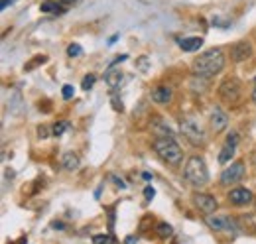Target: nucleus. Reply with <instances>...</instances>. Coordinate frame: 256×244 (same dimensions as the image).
Returning a JSON list of instances; mask_svg holds the SVG:
<instances>
[{
    "mask_svg": "<svg viewBox=\"0 0 256 244\" xmlns=\"http://www.w3.org/2000/svg\"><path fill=\"white\" fill-rule=\"evenodd\" d=\"M224 67V54L221 50H207L193 61V73L199 79H211Z\"/></svg>",
    "mask_w": 256,
    "mask_h": 244,
    "instance_id": "f257e3e1",
    "label": "nucleus"
},
{
    "mask_svg": "<svg viewBox=\"0 0 256 244\" xmlns=\"http://www.w3.org/2000/svg\"><path fill=\"white\" fill-rule=\"evenodd\" d=\"M154 150H156V154L160 156L166 164H170V166H174V168H178V166L184 162V152H182L180 144H178L170 134L164 136V138H156Z\"/></svg>",
    "mask_w": 256,
    "mask_h": 244,
    "instance_id": "f03ea898",
    "label": "nucleus"
},
{
    "mask_svg": "<svg viewBox=\"0 0 256 244\" xmlns=\"http://www.w3.org/2000/svg\"><path fill=\"white\" fill-rule=\"evenodd\" d=\"M184 174H186V180L192 183L193 187H205L209 183V170H207V164L203 158L199 156H193L188 160L186 168H184Z\"/></svg>",
    "mask_w": 256,
    "mask_h": 244,
    "instance_id": "7ed1b4c3",
    "label": "nucleus"
},
{
    "mask_svg": "<svg viewBox=\"0 0 256 244\" xmlns=\"http://www.w3.org/2000/svg\"><path fill=\"white\" fill-rule=\"evenodd\" d=\"M205 224L215 232H232V234H236L240 230L238 222L234 218H230L228 214H205Z\"/></svg>",
    "mask_w": 256,
    "mask_h": 244,
    "instance_id": "20e7f679",
    "label": "nucleus"
},
{
    "mask_svg": "<svg viewBox=\"0 0 256 244\" xmlns=\"http://www.w3.org/2000/svg\"><path fill=\"white\" fill-rule=\"evenodd\" d=\"M182 132H184V136L188 138V142L192 146H203L205 140H207L203 126L195 120V118H184L182 120Z\"/></svg>",
    "mask_w": 256,
    "mask_h": 244,
    "instance_id": "39448f33",
    "label": "nucleus"
},
{
    "mask_svg": "<svg viewBox=\"0 0 256 244\" xmlns=\"http://www.w3.org/2000/svg\"><path fill=\"white\" fill-rule=\"evenodd\" d=\"M219 96L223 98L224 102L228 104H236L242 96V85L238 79L230 77V79H224L223 83L219 85Z\"/></svg>",
    "mask_w": 256,
    "mask_h": 244,
    "instance_id": "423d86ee",
    "label": "nucleus"
},
{
    "mask_svg": "<svg viewBox=\"0 0 256 244\" xmlns=\"http://www.w3.org/2000/svg\"><path fill=\"white\" fill-rule=\"evenodd\" d=\"M244 178V164L242 162H234V164H228V168H224V172L221 174V185H232V183H238Z\"/></svg>",
    "mask_w": 256,
    "mask_h": 244,
    "instance_id": "0eeeda50",
    "label": "nucleus"
},
{
    "mask_svg": "<svg viewBox=\"0 0 256 244\" xmlns=\"http://www.w3.org/2000/svg\"><path fill=\"white\" fill-rule=\"evenodd\" d=\"M252 201H254V195L250 189L236 187V189H230V193H228V203H232L234 207H246Z\"/></svg>",
    "mask_w": 256,
    "mask_h": 244,
    "instance_id": "6e6552de",
    "label": "nucleus"
},
{
    "mask_svg": "<svg viewBox=\"0 0 256 244\" xmlns=\"http://www.w3.org/2000/svg\"><path fill=\"white\" fill-rule=\"evenodd\" d=\"M193 203L199 207V211H203L205 214L215 213L217 207H219L217 199H215L213 195H209V193H195V195H193Z\"/></svg>",
    "mask_w": 256,
    "mask_h": 244,
    "instance_id": "1a4fd4ad",
    "label": "nucleus"
},
{
    "mask_svg": "<svg viewBox=\"0 0 256 244\" xmlns=\"http://www.w3.org/2000/svg\"><path fill=\"white\" fill-rule=\"evenodd\" d=\"M250 56H252V46H250V42L240 40V42L232 44V48H230V60L234 61V63L246 61Z\"/></svg>",
    "mask_w": 256,
    "mask_h": 244,
    "instance_id": "9d476101",
    "label": "nucleus"
},
{
    "mask_svg": "<svg viewBox=\"0 0 256 244\" xmlns=\"http://www.w3.org/2000/svg\"><path fill=\"white\" fill-rule=\"evenodd\" d=\"M236 146H238V134H236V132H230L228 138L224 140V146L221 148L219 162H221V164H228V162L232 160L234 152H236Z\"/></svg>",
    "mask_w": 256,
    "mask_h": 244,
    "instance_id": "9b49d317",
    "label": "nucleus"
},
{
    "mask_svg": "<svg viewBox=\"0 0 256 244\" xmlns=\"http://www.w3.org/2000/svg\"><path fill=\"white\" fill-rule=\"evenodd\" d=\"M209 126H211V130H213L215 134H221L224 128L228 126V116L224 114L221 108H215V110L211 112V118H209Z\"/></svg>",
    "mask_w": 256,
    "mask_h": 244,
    "instance_id": "f8f14e48",
    "label": "nucleus"
},
{
    "mask_svg": "<svg viewBox=\"0 0 256 244\" xmlns=\"http://www.w3.org/2000/svg\"><path fill=\"white\" fill-rule=\"evenodd\" d=\"M104 81H106V85L114 91V89H118L120 85H122V81H124V73L120 71V69H108V73H106V77H104Z\"/></svg>",
    "mask_w": 256,
    "mask_h": 244,
    "instance_id": "ddd939ff",
    "label": "nucleus"
},
{
    "mask_svg": "<svg viewBox=\"0 0 256 244\" xmlns=\"http://www.w3.org/2000/svg\"><path fill=\"white\" fill-rule=\"evenodd\" d=\"M62 166H64L67 172H75L79 166H81V160L75 152H64L62 156Z\"/></svg>",
    "mask_w": 256,
    "mask_h": 244,
    "instance_id": "4468645a",
    "label": "nucleus"
},
{
    "mask_svg": "<svg viewBox=\"0 0 256 244\" xmlns=\"http://www.w3.org/2000/svg\"><path fill=\"white\" fill-rule=\"evenodd\" d=\"M172 96H174V92L170 87H158L152 92V100H156L158 104H168L172 100Z\"/></svg>",
    "mask_w": 256,
    "mask_h": 244,
    "instance_id": "2eb2a0df",
    "label": "nucleus"
},
{
    "mask_svg": "<svg viewBox=\"0 0 256 244\" xmlns=\"http://www.w3.org/2000/svg\"><path fill=\"white\" fill-rule=\"evenodd\" d=\"M203 46V38H184V40H180V48L184 50V52H197L199 48Z\"/></svg>",
    "mask_w": 256,
    "mask_h": 244,
    "instance_id": "dca6fc26",
    "label": "nucleus"
},
{
    "mask_svg": "<svg viewBox=\"0 0 256 244\" xmlns=\"http://www.w3.org/2000/svg\"><path fill=\"white\" fill-rule=\"evenodd\" d=\"M42 12H64V8L58 4V2H54V0H46V2H42Z\"/></svg>",
    "mask_w": 256,
    "mask_h": 244,
    "instance_id": "f3484780",
    "label": "nucleus"
},
{
    "mask_svg": "<svg viewBox=\"0 0 256 244\" xmlns=\"http://www.w3.org/2000/svg\"><path fill=\"white\" fill-rule=\"evenodd\" d=\"M172 232H174V230H172V226H170L168 222H160V224H158V234H160L162 238H170Z\"/></svg>",
    "mask_w": 256,
    "mask_h": 244,
    "instance_id": "a211bd4d",
    "label": "nucleus"
},
{
    "mask_svg": "<svg viewBox=\"0 0 256 244\" xmlns=\"http://www.w3.org/2000/svg\"><path fill=\"white\" fill-rule=\"evenodd\" d=\"M67 54H69V58H77V56H81V54H83V50H81V46L71 44V46L67 48Z\"/></svg>",
    "mask_w": 256,
    "mask_h": 244,
    "instance_id": "6ab92c4d",
    "label": "nucleus"
},
{
    "mask_svg": "<svg viewBox=\"0 0 256 244\" xmlns=\"http://www.w3.org/2000/svg\"><path fill=\"white\" fill-rule=\"evenodd\" d=\"M95 81H96V77H95V75H87V77L83 79V89H85V91H89V89H93V85H95Z\"/></svg>",
    "mask_w": 256,
    "mask_h": 244,
    "instance_id": "aec40b11",
    "label": "nucleus"
},
{
    "mask_svg": "<svg viewBox=\"0 0 256 244\" xmlns=\"http://www.w3.org/2000/svg\"><path fill=\"white\" fill-rule=\"evenodd\" d=\"M65 130H67V122H60L54 126V136H62Z\"/></svg>",
    "mask_w": 256,
    "mask_h": 244,
    "instance_id": "412c9836",
    "label": "nucleus"
},
{
    "mask_svg": "<svg viewBox=\"0 0 256 244\" xmlns=\"http://www.w3.org/2000/svg\"><path fill=\"white\" fill-rule=\"evenodd\" d=\"M93 242H114V238L106 236V234H96V236H93Z\"/></svg>",
    "mask_w": 256,
    "mask_h": 244,
    "instance_id": "4be33fe9",
    "label": "nucleus"
},
{
    "mask_svg": "<svg viewBox=\"0 0 256 244\" xmlns=\"http://www.w3.org/2000/svg\"><path fill=\"white\" fill-rule=\"evenodd\" d=\"M73 87L71 85H64V98H71L73 96Z\"/></svg>",
    "mask_w": 256,
    "mask_h": 244,
    "instance_id": "5701e85b",
    "label": "nucleus"
},
{
    "mask_svg": "<svg viewBox=\"0 0 256 244\" xmlns=\"http://www.w3.org/2000/svg\"><path fill=\"white\" fill-rule=\"evenodd\" d=\"M144 195H146V199H148V201H150V199H152V197H154V195H156V191H154V189H152V187H150V185H148V187H146V189H144Z\"/></svg>",
    "mask_w": 256,
    "mask_h": 244,
    "instance_id": "b1692460",
    "label": "nucleus"
},
{
    "mask_svg": "<svg viewBox=\"0 0 256 244\" xmlns=\"http://www.w3.org/2000/svg\"><path fill=\"white\" fill-rule=\"evenodd\" d=\"M112 102H114V108H116V110H122V100H118V98H112Z\"/></svg>",
    "mask_w": 256,
    "mask_h": 244,
    "instance_id": "393cba45",
    "label": "nucleus"
},
{
    "mask_svg": "<svg viewBox=\"0 0 256 244\" xmlns=\"http://www.w3.org/2000/svg\"><path fill=\"white\" fill-rule=\"evenodd\" d=\"M38 134H40V138H48V130H46V128H42V126L38 128Z\"/></svg>",
    "mask_w": 256,
    "mask_h": 244,
    "instance_id": "a878e982",
    "label": "nucleus"
},
{
    "mask_svg": "<svg viewBox=\"0 0 256 244\" xmlns=\"http://www.w3.org/2000/svg\"><path fill=\"white\" fill-rule=\"evenodd\" d=\"M252 102L256 104V77H254V85H252Z\"/></svg>",
    "mask_w": 256,
    "mask_h": 244,
    "instance_id": "bb28decb",
    "label": "nucleus"
},
{
    "mask_svg": "<svg viewBox=\"0 0 256 244\" xmlns=\"http://www.w3.org/2000/svg\"><path fill=\"white\" fill-rule=\"evenodd\" d=\"M126 242H138V236H128Z\"/></svg>",
    "mask_w": 256,
    "mask_h": 244,
    "instance_id": "cd10ccee",
    "label": "nucleus"
},
{
    "mask_svg": "<svg viewBox=\"0 0 256 244\" xmlns=\"http://www.w3.org/2000/svg\"><path fill=\"white\" fill-rule=\"evenodd\" d=\"M252 164H254V168H256V152L252 154Z\"/></svg>",
    "mask_w": 256,
    "mask_h": 244,
    "instance_id": "c85d7f7f",
    "label": "nucleus"
}]
</instances>
